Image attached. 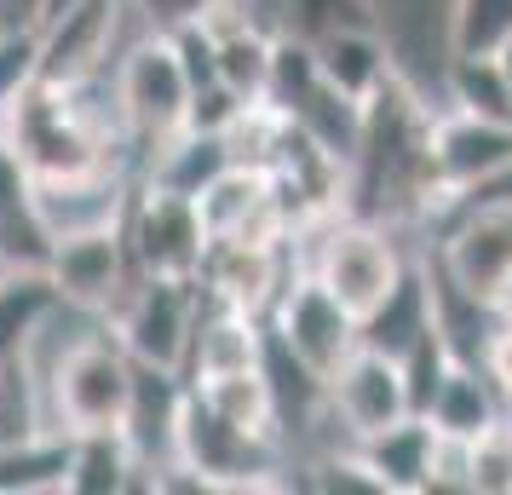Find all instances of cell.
<instances>
[{
  "mask_svg": "<svg viewBox=\"0 0 512 495\" xmlns=\"http://www.w3.org/2000/svg\"><path fill=\"white\" fill-rule=\"evenodd\" d=\"M185 386H190V380H185ZM190 392L208 403L219 421L242 426V432H254V438H282L277 386H271V375H265V363H259V369L219 375V380H202V386H190Z\"/></svg>",
  "mask_w": 512,
  "mask_h": 495,
  "instance_id": "cell-23",
  "label": "cell"
},
{
  "mask_svg": "<svg viewBox=\"0 0 512 495\" xmlns=\"http://www.w3.org/2000/svg\"><path fill=\"white\" fill-rule=\"evenodd\" d=\"M317 70L340 98L369 104L397 70V52L386 41V29H328L317 35Z\"/></svg>",
  "mask_w": 512,
  "mask_h": 495,
  "instance_id": "cell-18",
  "label": "cell"
},
{
  "mask_svg": "<svg viewBox=\"0 0 512 495\" xmlns=\"http://www.w3.org/2000/svg\"><path fill=\"white\" fill-rule=\"evenodd\" d=\"M323 392L346 438H363V432H380V426L415 415L409 409V386H403V363L392 352H374V346H357L323 380Z\"/></svg>",
  "mask_w": 512,
  "mask_h": 495,
  "instance_id": "cell-10",
  "label": "cell"
},
{
  "mask_svg": "<svg viewBox=\"0 0 512 495\" xmlns=\"http://www.w3.org/2000/svg\"><path fill=\"white\" fill-rule=\"evenodd\" d=\"M507 421H512V398H507Z\"/></svg>",
  "mask_w": 512,
  "mask_h": 495,
  "instance_id": "cell-37",
  "label": "cell"
},
{
  "mask_svg": "<svg viewBox=\"0 0 512 495\" xmlns=\"http://www.w3.org/2000/svg\"><path fill=\"white\" fill-rule=\"evenodd\" d=\"M495 58H501V75H507V87H512V35L495 47Z\"/></svg>",
  "mask_w": 512,
  "mask_h": 495,
  "instance_id": "cell-35",
  "label": "cell"
},
{
  "mask_svg": "<svg viewBox=\"0 0 512 495\" xmlns=\"http://www.w3.org/2000/svg\"><path fill=\"white\" fill-rule=\"evenodd\" d=\"M213 0H133V12L144 18V29H179V24H196Z\"/></svg>",
  "mask_w": 512,
  "mask_h": 495,
  "instance_id": "cell-33",
  "label": "cell"
},
{
  "mask_svg": "<svg viewBox=\"0 0 512 495\" xmlns=\"http://www.w3.org/2000/svg\"><path fill=\"white\" fill-rule=\"evenodd\" d=\"M47 380V409L52 432H121L127 403H133V357L121 352V340L104 329V317L87 323V334H70L47 363H35Z\"/></svg>",
  "mask_w": 512,
  "mask_h": 495,
  "instance_id": "cell-1",
  "label": "cell"
},
{
  "mask_svg": "<svg viewBox=\"0 0 512 495\" xmlns=\"http://www.w3.org/2000/svg\"><path fill=\"white\" fill-rule=\"evenodd\" d=\"M6 271H12V265H6V260H0V277H6Z\"/></svg>",
  "mask_w": 512,
  "mask_h": 495,
  "instance_id": "cell-36",
  "label": "cell"
},
{
  "mask_svg": "<svg viewBox=\"0 0 512 495\" xmlns=\"http://www.w3.org/2000/svg\"><path fill=\"white\" fill-rule=\"evenodd\" d=\"M64 306L58 288L41 265H12L0 277V363L6 357H29L35 334L52 323V311Z\"/></svg>",
  "mask_w": 512,
  "mask_h": 495,
  "instance_id": "cell-21",
  "label": "cell"
},
{
  "mask_svg": "<svg viewBox=\"0 0 512 495\" xmlns=\"http://www.w3.org/2000/svg\"><path fill=\"white\" fill-rule=\"evenodd\" d=\"M133 12V0H75L35 29L41 35V81L47 87H81L93 75H110L116 35Z\"/></svg>",
  "mask_w": 512,
  "mask_h": 495,
  "instance_id": "cell-9",
  "label": "cell"
},
{
  "mask_svg": "<svg viewBox=\"0 0 512 495\" xmlns=\"http://www.w3.org/2000/svg\"><path fill=\"white\" fill-rule=\"evenodd\" d=\"M357 461L374 472V484L386 495H426V472H432V449H438V426L426 415H403V421L351 438Z\"/></svg>",
  "mask_w": 512,
  "mask_h": 495,
  "instance_id": "cell-15",
  "label": "cell"
},
{
  "mask_svg": "<svg viewBox=\"0 0 512 495\" xmlns=\"http://www.w3.org/2000/svg\"><path fill=\"white\" fill-rule=\"evenodd\" d=\"M317 87H323L317 41L300 35V29H271V75H265V98L277 104L282 116H294Z\"/></svg>",
  "mask_w": 512,
  "mask_h": 495,
  "instance_id": "cell-26",
  "label": "cell"
},
{
  "mask_svg": "<svg viewBox=\"0 0 512 495\" xmlns=\"http://www.w3.org/2000/svg\"><path fill=\"white\" fill-rule=\"evenodd\" d=\"M426 421L438 426L443 438H466L472 444L478 432H489L495 421H507V398L495 392V380L472 357H455L449 375L438 380L432 403H426Z\"/></svg>",
  "mask_w": 512,
  "mask_h": 495,
  "instance_id": "cell-20",
  "label": "cell"
},
{
  "mask_svg": "<svg viewBox=\"0 0 512 495\" xmlns=\"http://www.w3.org/2000/svg\"><path fill=\"white\" fill-rule=\"evenodd\" d=\"M282 139H288V116L271 98H242L231 110V121L219 127L225 162H236V167H277Z\"/></svg>",
  "mask_w": 512,
  "mask_h": 495,
  "instance_id": "cell-25",
  "label": "cell"
},
{
  "mask_svg": "<svg viewBox=\"0 0 512 495\" xmlns=\"http://www.w3.org/2000/svg\"><path fill=\"white\" fill-rule=\"evenodd\" d=\"M179 409H185V375L173 369H144L133 363V403H127V444L150 472L173 467V432H179Z\"/></svg>",
  "mask_w": 512,
  "mask_h": 495,
  "instance_id": "cell-16",
  "label": "cell"
},
{
  "mask_svg": "<svg viewBox=\"0 0 512 495\" xmlns=\"http://www.w3.org/2000/svg\"><path fill=\"white\" fill-rule=\"evenodd\" d=\"M110 93H116V116L127 127V144L139 150V162L167 144L173 133H185V110H190V75L173 52L167 29H144L139 41H127L110 70Z\"/></svg>",
  "mask_w": 512,
  "mask_h": 495,
  "instance_id": "cell-4",
  "label": "cell"
},
{
  "mask_svg": "<svg viewBox=\"0 0 512 495\" xmlns=\"http://www.w3.org/2000/svg\"><path fill=\"white\" fill-rule=\"evenodd\" d=\"M70 495H121V490H156V472L144 467L127 432H75L64 444V478Z\"/></svg>",
  "mask_w": 512,
  "mask_h": 495,
  "instance_id": "cell-17",
  "label": "cell"
},
{
  "mask_svg": "<svg viewBox=\"0 0 512 495\" xmlns=\"http://www.w3.org/2000/svg\"><path fill=\"white\" fill-rule=\"evenodd\" d=\"M52 248L47 225L35 213V179L29 167L0 144V260L6 265H41Z\"/></svg>",
  "mask_w": 512,
  "mask_h": 495,
  "instance_id": "cell-22",
  "label": "cell"
},
{
  "mask_svg": "<svg viewBox=\"0 0 512 495\" xmlns=\"http://www.w3.org/2000/svg\"><path fill=\"white\" fill-rule=\"evenodd\" d=\"M438 283L478 311H512V208H449L426 225Z\"/></svg>",
  "mask_w": 512,
  "mask_h": 495,
  "instance_id": "cell-2",
  "label": "cell"
},
{
  "mask_svg": "<svg viewBox=\"0 0 512 495\" xmlns=\"http://www.w3.org/2000/svg\"><path fill=\"white\" fill-rule=\"evenodd\" d=\"M294 242H305V271H317L334 300L363 323L386 294L392 283L403 277V248L392 242V225H374V219H357V213H328L317 219L311 231H300Z\"/></svg>",
  "mask_w": 512,
  "mask_h": 495,
  "instance_id": "cell-3",
  "label": "cell"
},
{
  "mask_svg": "<svg viewBox=\"0 0 512 495\" xmlns=\"http://www.w3.org/2000/svg\"><path fill=\"white\" fill-rule=\"evenodd\" d=\"M265 346H271L265 317L202 300V311H196V334H190V357H185V380L190 386H202V380L236 375V369H259V363H265Z\"/></svg>",
  "mask_w": 512,
  "mask_h": 495,
  "instance_id": "cell-13",
  "label": "cell"
},
{
  "mask_svg": "<svg viewBox=\"0 0 512 495\" xmlns=\"http://www.w3.org/2000/svg\"><path fill=\"white\" fill-rule=\"evenodd\" d=\"M472 495H512V421H495L466 444Z\"/></svg>",
  "mask_w": 512,
  "mask_h": 495,
  "instance_id": "cell-29",
  "label": "cell"
},
{
  "mask_svg": "<svg viewBox=\"0 0 512 495\" xmlns=\"http://www.w3.org/2000/svg\"><path fill=\"white\" fill-rule=\"evenodd\" d=\"M438 323V288H432V265L426 260H409L403 265V277L392 283V294L380 300V306L363 317V346L374 352H392L403 357L415 346L420 334Z\"/></svg>",
  "mask_w": 512,
  "mask_h": 495,
  "instance_id": "cell-19",
  "label": "cell"
},
{
  "mask_svg": "<svg viewBox=\"0 0 512 495\" xmlns=\"http://www.w3.org/2000/svg\"><path fill=\"white\" fill-rule=\"evenodd\" d=\"M472 363L495 380V392H501V398H512V311H495V317H489L484 346H478Z\"/></svg>",
  "mask_w": 512,
  "mask_h": 495,
  "instance_id": "cell-32",
  "label": "cell"
},
{
  "mask_svg": "<svg viewBox=\"0 0 512 495\" xmlns=\"http://www.w3.org/2000/svg\"><path fill=\"white\" fill-rule=\"evenodd\" d=\"M512 35V0H449L443 52H495Z\"/></svg>",
  "mask_w": 512,
  "mask_h": 495,
  "instance_id": "cell-28",
  "label": "cell"
},
{
  "mask_svg": "<svg viewBox=\"0 0 512 495\" xmlns=\"http://www.w3.org/2000/svg\"><path fill=\"white\" fill-rule=\"evenodd\" d=\"M196 311H202V288L196 283H179V277H133L127 294L104 311V329L116 334L121 352L133 357V363L185 375Z\"/></svg>",
  "mask_w": 512,
  "mask_h": 495,
  "instance_id": "cell-6",
  "label": "cell"
},
{
  "mask_svg": "<svg viewBox=\"0 0 512 495\" xmlns=\"http://www.w3.org/2000/svg\"><path fill=\"white\" fill-rule=\"evenodd\" d=\"M121 236H127V254H133L139 277L196 283L202 254H208V225H202L196 196H185L173 185H156L144 173L133 179V196H127V213H121Z\"/></svg>",
  "mask_w": 512,
  "mask_h": 495,
  "instance_id": "cell-5",
  "label": "cell"
},
{
  "mask_svg": "<svg viewBox=\"0 0 512 495\" xmlns=\"http://www.w3.org/2000/svg\"><path fill=\"white\" fill-rule=\"evenodd\" d=\"M41 81V35L35 29H6L0 35V110L24 98Z\"/></svg>",
  "mask_w": 512,
  "mask_h": 495,
  "instance_id": "cell-31",
  "label": "cell"
},
{
  "mask_svg": "<svg viewBox=\"0 0 512 495\" xmlns=\"http://www.w3.org/2000/svg\"><path fill=\"white\" fill-rule=\"evenodd\" d=\"M213 70L219 87H231L236 98H265V75H271V29L242 24L231 35L213 41Z\"/></svg>",
  "mask_w": 512,
  "mask_h": 495,
  "instance_id": "cell-27",
  "label": "cell"
},
{
  "mask_svg": "<svg viewBox=\"0 0 512 495\" xmlns=\"http://www.w3.org/2000/svg\"><path fill=\"white\" fill-rule=\"evenodd\" d=\"M0 35H6V24H0Z\"/></svg>",
  "mask_w": 512,
  "mask_h": 495,
  "instance_id": "cell-38",
  "label": "cell"
},
{
  "mask_svg": "<svg viewBox=\"0 0 512 495\" xmlns=\"http://www.w3.org/2000/svg\"><path fill=\"white\" fill-rule=\"evenodd\" d=\"M47 0H0V24L6 29H41Z\"/></svg>",
  "mask_w": 512,
  "mask_h": 495,
  "instance_id": "cell-34",
  "label": "cell"
},
{
  "mask_svg": "<svg viewBox=\"0 0 512 495\" xmlns=\"http://www.w3.org/2000/svg\"><path fill=\"white\" fill-rule=\"evenodd\" d=\"M288 254L294 248H277V242H231V236H213L208 254H202V271H196V288L213 306H236L254 311V317H271L282 283H288Z\"/></svg>",
  "mask_w": 512,
  "mask_h": 495,
  "instance_id": "cell-11",
  "label": "cell"
},
{
  "mask_svg": "<svg viewBox=\"0 0 512 495\" xmlns=\"http://www.w3.org/2000/svg\"><path fill=\"white\" fill-rule=\"evenodd\" d=\"M41 271L52 277L58 300L75 306V311H87V317H104V311L127 294V283L139 277V271H133V254H127L121 225H93V231L52 236Z\"/></svg>",
  "mask_w": 512,
  "mask_h": 495,
  "instance_id": "cell-8",
  "label": "cell"
},
{
  "mask_svg": "<svg viewBox=\"0 0 512 495\" xmlns=\"http://www.w3.org/2000/svg\"><path fill=\"white\" fill-rule=\"evenodd\" d=\"M443 104L484 121H512V87L495 52H443Z\"/></svg>",
  "mask_w": 512,
  "mask_h": 495,
  "instance_id": "cell-24",
  "label": "cell"
},
{
  "mask_svg": "<svg viewBox=\"0 0 512 495\" xmlns=\"http://www.w3.org/2000/svg\"><path fill=\"white\" fill-rule=\"evenodd\" d=\"M133 167H98V173H75V179H52L35 185V213L47 236L64 231H93V225H121L127 196H133Z\"/></svg>",
  "mask_w": 512,
  "mask_h": 495,
  "instance_id": "cell-14",
  "label": "cell"
},
{
  "mask_svg": "<svg viewBox=\"0 0 512 495\" xmlns=\"http://www.w3.org/2000/svg\"><path fill=\"white\" fill-rule=\"evenodd\" d=\"M305 478V490H323V495H386L380 490V484H374V472L363 467V461H357V449H323V455H317V461H311V467H300Z\"/></svg>",
  "mask_w": 512,
  "mask_h": 495,
  "instance_id": "cell-30",
  "label": "cell"
},
{
  "mask_svg": "<svg viewBox=\"0 0 512 495\" xmlns=\"http://www.w3.org/2000/svg\"><path fill=\"white\" fill-rule=\"evenodd\" d=\"M507 162H512V121H484L466 116V110H449V104L432 116V173H438L443 208Z\"/></svg>",
  "mask_w": 512,
  "mask_h": 495,
  "instance_id": "cell-12",
  "label": "cell"
},
{
  "mask_svg": "<svg viewBox=\"0 0 512 495\" xmlns=\"http://www.w3.org/2000/svg\"><path fill=\"white\" fill-rule=\"evenodd\" d=\"M265 329H271V340L300 363L305 375H317V380H328L357 346H363V323H357V317L334 300V288H328L317 271H305V265L288 271V283H282L277 306L265 317Z\"/></svg>",
  "mask_w": 512,
  "mask_h": 495,
  "instance_id": "cell-7",
  "label": "cell"
}]
</instances>
